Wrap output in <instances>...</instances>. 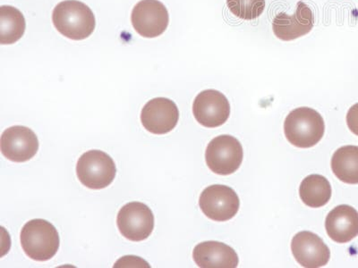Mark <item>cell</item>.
<instances>
[{
  "label": "cell",
  "instance_id": "obj_1",
  "mask_svg": "<svg viewBox=\"0 0 358 268\" xmlns=\"http://www.w3.org/2000/svg\"><path fill=\"white\" fill-rule=\"evenodd\" d=\"M52 21L59 33L73 40L87 39L96 25L91 8L78 0H65L57 4L53 10Z\"/></svg>",
  "mask_w": 358,
  "mask_h": 268
},
{
  "label": "cell",
  "instance_id": "obj_2",
  "mask_svg": "<svg viewBox=\"0 0 358 268\" xmlns=\"http://www.w3.org/2000/svg\"><path fill=\"white\" fill-rule=\"evenodd\" d=\"M325 132L324 118L310 107H299L290 112L284 122V133L291 144L308 149L322 139Z\"/></svg>",
  "mask_w": 358,
  "mask_h": 268
},
{
  "label": "cell",
  "instance_id": "obj_3",
  "mask_svg": "<svg viewBox=\"0 0 358 268\" xmlns=\"http://www.w3.org/2000/svg\"><path fill=\"white\" fill-rule=\"evenodd\" d=\"M22 250L36 261L51 260L59 248V232L55 226L43 219H34L22 228L20 234Z\"/></svg>",
  "mask_w": 358,
  "mask_h": 268
},
{
  "label": "cell",
  "instance_id": "obj_4",
  "mask_svg": "<svg viewBox=\"0 0 358 268\" xmlns=\"http://www.w3.org/2000/svg\"><path fill=\"white\" fill-rule=\"evenodd\" d=\"M116 174L113 159L101 151L85 152L80 156L76 165L79 181L92 190H101L110 186Z\"/></svg>",
  "mask_w": 358,
  "mask_h": 268
},
{
  "label": "cell",
  "instance_id": "obj_5",
  "mask_svg": "<svg viewBox=\"0 0 358 268\" xmlns=\"http://www.w3.org/2000/svg\"><path fill=\"white\" fill-rule=\"evenodd\" d=\"M244 158L241 143L235 137L220 135L207 146L206 161L208 168L217 174H234Z\"/></svg>",
  "mask_w": 358,
  "mask_h": 268
},
{
  "label": "cell",
  "instance_id": "obj_6",
  "mask_svg": "<svg viewBox=\"0 0 358 268\" xmlns=\"http://www.w3.org/2000/svg\"><path fill=\"white\" fill-rule=\"evenodd\" d=\"M199 206L208 218L226 222L238 214L241 201L231 188L215 184L207 187L201 193Z\"/></svg>",
  "mask_w": 358,
  "mask_h": 268
},
{
  "label": "cell",
  "instance_id": "obj_7",
  "mask_svg": "<svg viewBox=\"0 0 358 268\" xmlns=\"http://www.w3.org/2000/svg\"><path fill=\"white\" fill-rule=\"evenodd\" d=\"M117 228L127 240L142 241L151 236L155 229V216L145 204H126L117 214Z\"/></svg>",
  "mask_w": 358,
  "mask_h": 268
},
{
  "label": "cell",
  "instance_id": "obj_8",
  "mask_svg": "<svg viewBox=\"0 0 358 268\" xmlns=\"http://www.w3.org/2000/svg\"><path fill=\"white\" fill-rule=\"evenodd\" d=\"M131 21L137 34L152 39L167 30L169 15L167 8L159 0H141L134 6Z\"/></svg>",
  "mask_w": 358,
  "mask_h": 268
},
{
  "label": "cell",
  "instance_id": "obj_9",
  "mask_svg": "<svg viewBox=\"0 0 358 268\" xmlns=\"http://www.w3.org/2000/svg\"><path fill=\"white\" fill-rule=\"evenodd\" d=\"M193 113L198 123L207 128H216L228 121L230 105L226 96L216 89H206L196 96Z\"/></svg>",
  "mask_w": 358,
  "mask_h": 268
},
{
  "label": "cell",
  "instance_id": "obj_10",
  "mask_svg": "<svg viewBox=\"0 0 358 268\" xmlns=\"http://www.w3.org/2000/svg\"><path fill=\"white\" fill-rule=\"evenodd\" d=\"M0 148L5 158L17 163L27 162L33 158L39 149L36 134L28 127H9L2 133Z\"/></svg>",
  "mask_w": 358,
  "mask_h": 268
},
{
  "label": "cell",
  "instance_id": "obj_11",
  "mask_svg": "<svg viewBox=\"0 0 358 268\" xmlns=\"http://www.w3.org/2000/svg\"><path fill=\"white\" fill-rule=\"evenodd\" d=\"M179 111L174 101L156 98L147 102L141 113V122L148 132L162 135L177 126Z\"/></svg>",
  "mask_w": 358,
  "mask_h": 268
},
{
  "label": "cell",
  "instance_id": "obj_12",
  "mask_svg": "<svg viewBox=\"0 0 358 268\" xmlns=\"http://www.w3.org/2000/svg\"><path fill=\"white\" fill-rule=\"evenodd\" d=\"M291 251L297 263L306 268L324 267L331 258L328 246L318 235L308 231L300 232L294 236Z\"/></svg>",
  "mask_w": 358,
  "mask_h": 268
},
{
  "label": "cell",
  "instance_id": "obj_13",
  "mask_svg": "<svg viewBox=\"0 0 358 268\" xmlns=\"http://www.w3.org/2000/svg\"><path fill=\"white\" fill-rule=\"evenodd\" d=\"M315 24V15L306 3H297L296 12L292 15L280 13L273 19V29L275 36L281 40L290 41L305 36L312 31Z\"/></svg>",
  "mask_w": 358,
  "mask_h": 268
},
{
  "label": "cell",
  "instance_id": "obj_14",
  "mask_svg": "<svg viewBox=\"0 0 358 268\" xmlns=\"http://www.w3.org/2000/svg\"><path fill=\"white\" fill-rule=\"evenodd\" d=\"M325 228L332 241L348 244L358 235V212L348 205L336 207L326 218Z\"/></svg>",
  "mask_w": 358,
  "mask_h": 268
},
{
  "label": "cell",
  "instance_id": "obj_15",
  "mask_svg": "<svg viewBox=\"0 0 358 268\" xmlns=\"http://www.w3.org/2000/svg\"><path fill=\"white\" fill-rule=\"evenodd\" d=\"M194 262L201 268H236L238 256L229 245L219 241H204L196 246Z\"/></svg>",
  "mask_w": 358,
  "mask_h": 268
},
{
  "label": "cell",
  "instance_id": "obj_16",
  "mask_svg": "<svg viewBox=\"0 0 358 268\" xmlns=\"http://www.w3.org/2000/svg\"><path fill=\"white\" fill-rule=\"evenodd\" d=\"M336 177L348 184H358V147L348 145L336 151L331 158Z\"/></svg>",
  "mask_w": 358,
  "mask_h": 268
},
{
  "label": "cell",
  "instance_id": "obj_17",
  "mask_svg": "<svg viewBox=\"0 0 358 268\" xmlns=\"http://www.w3.org/2000/svg\"><path fill=\"white\" fill-rule=\"evenodd\" d=\"M330 181L321 174H311L303 179L299 195L306 206L317 209L326 205L331 198Z\"/></svg>",
  "mask_w": 358,
  "mask_h": 268
},
{
  "label": "cell",
  "instance_id": "obj_18",
  "mask_svg": "<svg viewBox=\"0 0 358 268\" xmlns=\"http://www.w3.org/2000/svg\"><path fill=\"white\" fill-rule=\"evenodd\" d=\"M27 22L24 15L11 6L0 8V43L10 45L17 43L24 34Z\"/></svg>",
  "mask_w": 358,
  "mask_h": 268
},
{
  "label": "cell",
  "instance_id": "obj_19",
  "mask_svg": "<svg viewBox=\"0 0 358 268\" xmlns=\"http://www.w3.org/2000/svg\"><path fill=\"white\" fill-rule=\"evenodd\" d=\"M229 11L242 20H255L263 14L265 0H227Z\"/></svg>",
  "mask_w": 358,
  "mask_h": 268
},
{
  "label": "cell",
  "instance_id": "obj_20",
  "mask_svg": "<svg viewBox=\"0 0 358 268\" xmlns=\"http://www.w3.org/2000/svg\"><path fill=\"white\" fill-rule=\"evenodd\" d=\"M347 124L351 132L358 136V103L355 104L348 110Z\"/></svg>",
  "mask_w": 358,
  "mask_h": 268
},
{
  "label": "cell",
  "instance_id": "obj_21",
  "mask_svg": "<svg viewBox=\"0 0 358 268\" xmlns=\"http://www.w3.org/2000/svg\"><path fill=\"white\" fill-rule=\"evenodd\" d=\"M133 256H127L124 257L123 258H121V260H118L117 263H121V265H118L116 267H120L124 266V265H126L127 263L136 265L137 267H150L148 263L145 262V260H141L140 258L136 257V260H134L133 262Z\"/></svg>",
  "mask_w": 358,
  "mask_h": 268
}]
</instances>
